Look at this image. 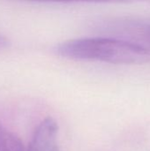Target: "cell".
I'll list each match as a JSON object with an SVG mask.
<instances>
[{
  "mask_svg": "<svg viewBox=\"0 0 150 151\" xmlns=\"http://www.w3.org/2000/svg\"><path fill=\"white\" fill-rule=\"evenodd\" d=\"M92 29L115 37L133 42L150 53V24L126 18L99 19L93 23Z\"/></svg>",
  "mask_w": 150,
  "mask_h": 151,
  "instance_id": "obj_2",
  "label": "cell"
},
{
  "mask_svg": "<svg viewBox=\"0 0 150 151\" xmlns=\"http://www.w3.org/2000/svg\"><path fill=\"white\" fill-rule=\"evenodd\" d=\"M0 151H27L22 141L0 123Z\"/></svg>",
  "mask_w": 150,
  "mask_h": 151,
  "instance_id": "obj_4",
  "label": "cell"
},
{
  "mask_svg": "<svg viewBox=\"0 0 150 151\" xmlns=\"http://www.w3.org/2000/svg\"><path fill=\"white\" fill-rule=\"evenodd\" d=\"M58 124L51 118L42 119L34 128L27 151H60L57 142Z\"/></svg>",
  "mask_w": 150,
  "mask_h": 151,
  "instance_id": "obj_3",
  "label": "cell"
},
{
  "mask_svg": "<svg viewBox=\"0 0 150 151\" xmlns=\"http://www.w3.org/2000/svg\"><path fill=\"white\" fill-rule=\"evenodd\" d=\"M39 2H58V3H133L144 0H33Z\"/></svg>",
  "mask_w": 150,
  "mask_h": 151,
  "instance_id": "obj_5",
  "label": "cell"
},
{
  "mask_svg": "<svg viewBox=\"0 0 150 151\" xmlns=\"http://www.w3.org/2000/svg\"><path fill=\"white\" fill-rule=\"evenodd\" d=\"M54 50L57 55L69 59L115 65L141 64L150 60V53L142 47L111 36L69 40L57 44Z\"/></svg>",
  "mask_w": 150,
  "mask_h": 151,
  "instance_id": "obj_1",
  "label": "cell"
},
{
  "mask_svg": "<svg viewBox=\"0 0 150 151\" xmlns=\"http://www.w3.org/2000/svg\"><path fill=\"white\" fill-rule=\"evenodd\" d=\"M9 44H10L9 40L4 35L0 34V51H2V50H5L6 48H8Z\"/></svg>",
  "mask_w": 150,
  "mask_h": 151,
  "instance_id": "obj_6",
  "label": "cell"
}]
</instances>
